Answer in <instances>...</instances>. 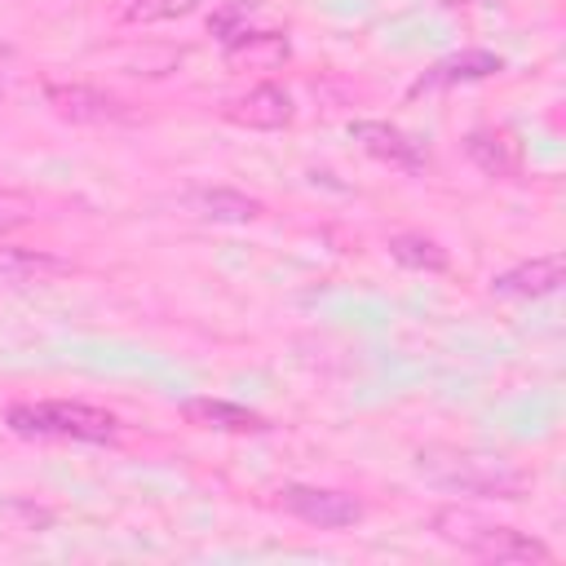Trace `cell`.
<instances>
[{
  "label": "cell",
  "instance_id": "cell-4",
  "mask_svg": "<svg viewBox=\"0 0 566 566\" xmlns=\"http://www.w3.org/2000/svg\"><path fill=\"white\" fill-rule=\"evenodd\" d=\"M283 509L296 513L301 522L318 526V531H340V526H354L363 517V504L349 495V491H332V486H305V482H292L279 491Z\"/></svg>",
  "mask_w": 566,
  "mask_h": 566
},
{
  "label": "cell",
  "instance_id": "cell-9",
  "mask_svg": "<svg viewBox=\"0 0 566 566\" xmlns=\"http://www.w3.org/2000/svg\"><path fill=\"white\" fill-rule=\"evenodd\" d=\"M464 155L486 172V177H517L522 172V146L504 128H473L464 137Z\"/></svg>",
  "mask_w": 566,
  "mask_h": 566
},
{
  "label": "cell",
  "instance_id": "cell-10",
  "mask_svg": "<svg viewBox=\"0 0 566 566\" xmlns=\"http://www.w3.org/2000/svg\"><path fill=\"white\" fill-rule=\"evenodd\" d=\"M181 411H186V420H195L203 429H221V433H261V429H270L261 411H248V407L226 402V398H190Z\"/></svg>",
  "mask_w": 566,
  "mask_h": 566
},
{
  "label": "cell",
  "instance_id": "cell-1",
  "mask_svg": "<svg viewBox=\"0 0 566 566\" xmlns=\"http://www.w3.org/2000/svg\"><path fill=\"white\" fill-rule=\"evenodd\" d=\"M416 469L424 482L455 491V495L517 500L526 491L522 469H513L504 455H486V451H469V447H420Z\"/></svg>",
  "mask_w": 566,
  "mask_h": 566
},
{
  "label": "cell",
  "instance_id": "cell-8",
  "mask_svg": "<svg viewBox=\"0 0 566 566\" xmlns=\"http://www.w3.org/2000/svg\"><path fill=\"white\" fill-rule=\"evenodd\" d=\"M349 137H354L367 155H376V159H385V164H394V168H424L420 146H416L402 128H394V124H385V119H354V124H349Z\"/></svg>",
  "mask_w": 566,
  "mask_h": 566
},
{
  "label": "cell",
  "instance_id": "cell-12",
  "mask_svg": "<svg viewBox=\"0 0 566 566\" xmlns=\"http://www.w3.org/2000/svg\"><path fill=\"white\" fill-rule=\"evenodd\" d=\"M186 208L203 221H252L261 217V203L248 199L243 190H230V186H203V190H190L186 195Z\"/></svg>",
  "mask_w": 566,
  "mask_h": 566
},
{
  "label": "cell",
  "instance_id": "cell-15",
  "mask_svg": "<svg viewBox=\"0 0 566 566\" xmlns=\"http://www.w3.org/2000/svg\"><path fill=\"white\" fill-rule=\"evenodd\" d=\"M203 0H137L128 9V22H164V18H181L190 9H199Z\"/></svg>",
  "mask_w": 566,
  "mask_h": 566
},
{
  "label": "cell",
  "instance_id": "cell-6",
  "mask_svg": "<svg viewBox=\"0 0 566 566\" xmlns=\"http://www.w3.org/2000/svg\"><path fill=\"white\" fill-rule=\"evenodd\" d=\"M221 115H226L230 124H239V128L274 133V128H287V124H292V97H287L279 84H256V88L230 97Z\"/></svg>",
  "mask_w": 566,
  "mask_h": 566
},
{
  "label": "cell",
  "instance_id": "cell-3",
  "mask_svg": "<svg viewBox=\"0 0 566 566\" xmlns=\"http://www.w3.org/2000/svg\"><path fill=\"white\" fill-rule=\"evenodd\" d=\"M4 424L18 438H57V442H111L119 433V420L93 402H66V398H44V402H18L4 411Z\"/></svg>",
  "mask_w": 566,
  "mask_h": 566
},
{
  "label": "cell",
  "instance_id": "cell-5",
  "mask_svg": "<svg viewBox=\"0 0 566 566\" xmlns=\"http://www.w3.org/2000/svg\"><path fill=\"white\" fill-rule=\"evenodd\" d=\"M44 102L62 119H75V124H128L133 119V111L119 97L88 88V84H44Z\"/></svg>",
  "mask_w": 566,
  "mask_h": 566
},
{
  "label": "cell",
  "instance_id": "cell-7",
  "mask_svg": "<svg viewBox=\"0 0 566 566\" xmlns=\"http://www.w3.org/2000/svg\"><path fill=\"white\" fill-rule=\"evenodd\" d=\"M562 252H548V256H531L504 274L491 279V292L495 296H513V301H535V296H553L562 287Z\"/></svg>",
  "mask_w": 566,
  "mask_h": 566
},
{
  "label": "cell",
  "instance_id": "cell-2",
  "mask_svg": "<svg viewBox=\"0 0 566 566\" xmlns=\"http://www.w3.org/2000/svg\"><path fill=\"white\" fill-rule=\"evenodd\" d=\"M429 526H433L438 539H447L460 553H473L482 562H539V566L553 562V548L544 539H535L526 531H513L504 522H491L473 509H455V504L433 509Z\"/></svg>",
  "mask_w": 566,
  "mask_h": 566
},
{
  "label": "cell",
  "instance_id": "cell-16",
  "mask_svg": "<svg viewBox=\"0 0 566 566\" xmlns=\"http://www.w3.org/2000/svg\"><path fill=\"white\" fill-rule=\"evenodd\" d=\"M27 217H31V212H27V203H22V199H13V195H0V234L18 230Z\"/></svg>",
  "mask_w": 566,
  "mask_h": 566
},
{
  "label": "cell",
  "instance_id": "cell-11",
  "mask_svg": "<svg viewBox=\"0 0 566 566\" xmlns=\"http://www.w3.org/2000/svg\"><path fill=\"white\" fill-rule=\"evenodd\" d=\"M504 71V57L500 53H486V49H469V53H455V57H442L433 71L420 75L416 88H442V84H469V80H486V75H500Z\"/></svg>",
  "mask_w": 566,
  "mask_h": 566
},
{
  "label": "cell",
  "instance_id": "cell-13",
  "mask_svg": "<svg viewBox=\"0 0 566 566\" xmlns=\"http://www.w3.org/2000/svg\"><path fill=\"white\" fill-rule=\"evenodd\" d=\"M389 256L398 265H407V270H429V274L447 270V252L424 234H394L389 239Z\"/></svg>",
  "mask_w": 566,
  "mask_h": 566
},
{
  "label": "cell",
  "instance_id": "cell-14",
  "mask_svg": "<svg viewBox=\"0 0 566 566\" xmlns=\"http://www.w3.org/2000/svg\"><path fill=\"white\" fill-rule=\"evenodd\" d=\"M18 283H44V279H53V274H66L71 265L66 261H57V256H44V252H9L4 261H0Z\"/></svg>",
  "mask_w": 566,
  "mask_h": 566
}]
</instances>
